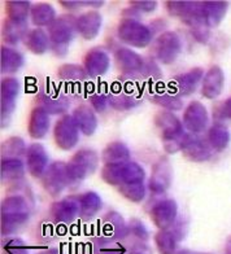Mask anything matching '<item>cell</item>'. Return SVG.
<instances>
[{
  "instance_id": "obj_48",
  "label": "cell",
  "mask_w": 231,
  "mask_h": 254,
  "mask_svg": "<svg viewBox=\"0 0 231 254\" xmlns=\"http://www.w3.org/2000/svg\"><path fill=\"white\" fill-rule=\"evenodd\" d=\"M130 254H152V251L151 248L148 247L146 243L137 241V243L133 244V247H131Z\"/></svg>"
},
{
  "instance_id": "obj_39",
  "label": "cell",
  "mask_w": 231,
  "mask_h": 254,
  "mask_svg": "<svg viewBox=\"0 0 231 254\" xmlns=\"http://www.w3.org/2000/svg\"><path fill=\"white\" fill-rule=\"evenodd\" d=\"M57 77L59 79L65 82L68 84H76L83 82L87 77V73L84 70V67L77 64H64L59 67L57 70Z\"/></svg>"
},
{
  "instance_id": "obj_28",
  "label": "cell",
  "mask_w": 231,
  "mask_h": 254,
  "mask_svg": "<svg viewBox=\"0 0 231 254\" xmlns=\"http://www.w3.org/2000/svg\"><path fill=\"white\" fill-rule=\"evenodd\" d=\"M101 161L104 165L130 162V149L122 141H113L104 148L103 153H101Z\"/></svg>"
},
{
  "instance_id": "obj_53",
  "label": "cell",
  "mask_w": 231,
  "mask_h": 254,
  "mask_svg": "<svg viewBox=\"0 0 231 254\" xmlns=\"http://www.w3.org/2000/svg\"><path fill=\"white\" fill-rule=\"evenodd\" d=\"M225 254H231V235L226 240V245H225Z\"/></svg>"
},
{
  "instance_id": "obj_18",
  "label": "cell",
  "mask_w": 231,
  "mask_h": 254,
  "mask_svg": "<svg viewBox=\"0 0 231 254\" xmlns=\"http://www.w3.org/2000/svg\"><path fill=\"white\" fill-rule=\"evenodd\" d=\"M26 167L31 177L42 178L48 169V154L46 148L40 143H33L27 147Z\"/></svg>"
},
{
  "instance_id": "obj_10",
  "label": "cell",
  "mask_w": 231,
  "mask_h": 254,
  "mask_svg": "<svg viewBox=\"0 0 231 254\" xmlns=\"http://www.w3.org/2000/svg\"><path fill=\"white\" fill-rule=\"evenodd\" d=\"M182 124L190 134L199 135L204 132L209 125V114L207 108L200 101H191L183 112Z\"/></svg>"
},
{
  "instance_id": "obj_24",
  "label": "cell",
  "mask_w": 231,
  "mask_h": 254,
  "mask_svg": "<svg viewBox=\"0 0 231 254\" xmlns=\"http://www.w3.org/2000/svg\"><path fill=\"white\" fill-rule=\"evenodd\" d=\"M37 103V107L44 109L48 114H63L71 107L69 97L59 92H52V91L38 95Z\"/></svg>"
},
{
  "instance_id": "obj_16",
  "label": "cell",
  "mask_w": 231,
  "mask_h": 254,
  "mask_svg": "<svg viewBox=\"0 0 231 254\" xmlns=\"http://www.w3.org/2000/svg\"><path fill=\"white\" fill-rule=\"evenodd\" d=\"M50 214L57 223L69 224L74 222L76 218L80 215L78 196H69V197L54 202L51 206Z\"/></svg>"
},
{
  "instance_id": "obj_34",
  "label": "cell",
  "mask_w": 231,
  "mask_h": 254,
  "mask_svg": "<svg viewBox=\"0 0 231 254\" xmlns=\"http://www.w3.org/2000/svg\"><path fill=\"white\" fill-rule=\"evenodd\" d=\"M30 18L34 26L44 27L50 26L56 20V10L48 3H38L31 7Z\"/></svg>"
},
{
  "instance_id": "obj_6",
  "label": "cell",
  "mask_w": 231,
  "mask_h": 254,
  "mask_svg": "<svg viewBox=\"0 0 231 254\" xmlns=\"http://www.w3.org/2000/svg\"><path fill=\"white\" fill-rule=\"evenodd\" d=\"M117 37L130 47L146 48L154 40V31L138 20H122L117 27Z\"/></svg>"
},
{
  "instance_id": "obj_50",
  "label": "cell",
  "mask_w": 231,
  "mask_h": 254,
  "mask_svg": "<svg viewBox=\"0 0 231 254\" xmlns=\"http://www.w3.org/2000/svg\"><path fill=\"white\" fill-rule=\"evenodd\" d=\"M60 4L67 9H78V8L84 7V4L82 0H68V1H60Z\"/></svg>"
},
{
  "instance_id": "obj_40",
  "label": "cell",
  "mask_w": 231,
  "mask_h": 254,
  "mask_svg": "<svg viewBox=\"0 0 231 254\" xmlns=\"http://www.w3.org/2000/svg\"><path fill=\"white\" fill-rule=\"evenodd\" d=\"M26 144L24 139L18 136L8 137L1 144V158H20L26 156Z\"/></svg>"
},
{
  "instance_id": "obj_51",
  "label": "cell",
  "mask_w": 231,
  "mask_h": 254,
  "mask_svg": "<svg viewBox=\"0 0 231 254\" xmlns=\"http://www.w3.org/2000/svg\"><path fill=\"white\" fill-rule=\"evenodd\" d=\"M84 7H92V8H100L104 4L103 0H83Z\"/></svg>"
},
{
  "instance_id": "obj_23",
  "label": "cell",
  "mask_w": 231,
  "mask_h": 254,
  "mask_svg": "<svg viewBox=\"0 0 231 254\" xmlns=\"http://www.w3.org/2000/svg\"><path fill=\"white\" fill-rule=\"evenodd\" d=\"M182 152H183L184 157L191 161V162H205V161L211 160L213 153H215L208 139L196 136L194 134H192L191 139H190L188 144Z\"/></svg>"
},
{
  "instance_id": "obj_49",
  "label": "cell",
  "mask_w": 231,
  "mask_h": 254,
  "mask_svg": "<svg viewBox=\"0 0 231 254\" xmlns=\"http://www.w3.org/2000/svg\"><path fill=\"white\" fill-rule=\"evenodd\" d=\"M101 254H126V249L122 245H111L104 248Z\"/></svg>"
},
{
  "instance_id": "obj_14",
  "label": "cell",
  "mask_w": 231,
  "mask_h": 254,
  "mask_svg": "<svg viewBox=\"0 0 231 254\" xmlns=\"http://www.w3.org/2000/svg\"><path fill=\"white\" fill-rule=\"evenodd\" d=\"M20 92V83L16 78H5L1 80V127L9 124L16 109V100Z\"/></svg>"
},
{
  "instance_id": "obj_27",
  "label": "cell",
  "mask_w": 231,
  "mask_h": 254,
  "mask_svg": "<svg viewBox=\"0 0 231 254\" xmlns=\"http://www.w3.org/2000/svg\"><path fill=\"white\" fill-rule=\"evenodd\" d=\"M73 118L77 124L78 128L82 134L86 136H91L95 134V131L97 128V117L95 112L91 109L88 105H79L74 109L73 112Z\"/></svg>"
},
{
  "instance_id": "obj_45",
  "label": "cell",
  "mask_w": 231,
  "mask_h": 254,
  "mask_svg": "<svg viewBox=\"0 0 231 254\" xmlns=\"http://www.w3.org/2000/svg\"><path fill=\"white\" fill-rule=\"evenodd\" d=\"M90 101L95 111L104 112L108 107H109V94L105 92V91L95 92L94 95H91Z\"/></svg>"
},
{
  "instance_id": "obj_36",
  "label": "cell",
  "mask_w": 231,
  "mask_h": 254,
  "mask_svg": "<svg viewBox=\"0 0 231 254\" xmlns=\"http://www.w3.org/2000/svg\"><path fill=\"white\" fill-rule=\"evenodd\" d=\"M78 202H79L80 217L83 219H91L101 209V198L95 192H84V193L79 194Z\"/></svg>"
},
{
  "instance_id": "obj_54",
  "label": "cell",
  "mask_w": 231,
  "mask_h": 254,
  "mask_svg": "<svg viewBox=\"0 0 231 254\" xmlns=\"http://www.w3.org/2000/svg\"><path fill=\"white\" fill-rule=\"evenodd\" d=\"M177 254H198V253H194V252L187 251V249H182V251H178Z\"/></svg>"
},
{
  "instance_id": "obj_35",
  "label": "cell",
  "mask_w": 231,
  "mask_h": 254,
  "mask_svg": "<svg viewBox=\"0 0 231 254\" xmlns=\"http://www.w3.org/2000/svg\"><path fill=\"white\" fill-rule=\"evenodd\" d=\"M30 1L25 0H10L5 3V13L8 20L17 24H27V16L31 12Z\"/></svg>"
},
{
  "instance_id": "obj_13",
  "label": "cell",
  "mask_w": 231,
  "mask_h": 254,
  "mask_svg": "<svg viewBox=\"0 0 231 254\" xmlns=\"http://www.w3.org/2000/svg\"><path fill=\"white\" fill-rule=\"evenodd\" d=\"M150 217L158 230H169L177 223L178 205L174 200H161L152 206Z\"/></svg>"
},
{
  "instance_id": "obj_2",
  "label": "cell",
  "mask_w": 231,
  "mask_h": 254,
  "mask_svg": "<svg viewBox=\"0 0 231 254\" xmlns=\"http://www.w3.org/2000/svg\"><path fill=\"white\" fill-rule=\"evenodd\" d=\"M30 218L27 198L21 194L8 196L1 202V235L9 236L20 230Z\"/></svg>"
},
{
  "instance_id": "obj_32",
  "label": "cell",
  "mask_w": 231,
  "mask_h": 254,
  "mask_svg": "<svg viewBox=\"0 0 231 254\" xmlns=\"http://www.w3.org/2000/svg\"><path fill=\"white\" fill-rule=\"evenodd\" d=\"M181 240V236L173 227L169 230H158L154 235V244L160 254H177V245Z\"/></svg>"
},
{
  "instance_id": "obj_43",
  "label": "cell",
  "mask_w": 231,
  "mask_h": 254,
  "mask_svg": "<svg viewBox=\"0 0 231 254\" xmlns=\"http://www.w3.org/2000/svg\"><path fill=\"white\" fill-rule=\"evenodd\" d=\"M128 226L129 235H133L138 241L147 243L148 239H150V234H148V230L146 228V226L139 219H131Z\"/></svg>"
},
{
  "instance_id": "obj_21",
  "label": "cell",
  "mask_w": 231,
  "mask_h": 254,
  "mask_svg": "<svg viewBox=\"0 0 231 254\" xmlns=\"http://www.w3.org/2000/svg\"><path fill=\"white\" fill-rule=\"evenodd\" d=\"M101 14L96 10H88L86 13H82L76 20V29L80 37L86 40H94L100 33Z\"/></svg>"
},
{
  "instance_id": "obj_12",
  "label": "cell",
  "mask_w": 231,
  "mask_h": 254,
  "mask_svg": "<svg viewBox=\"0 0 231 254\" xmlns=\"http://www.w3.org/2000/svg\"><path fill=\"white\" fill-rule=\"evenodd\" d=\"M108 94H109V107L116 111H130L142 103L139 91L135 90L129 83L120 87H117V84H113L111 91H108Z\"/></svg>"
},
{
  "instance_id": "obj_9",
  "label": "cell",
  "mask_w": 231,
  "mask_h": 254,
  "mask_svg": "<svg viewBox=\"0 0 231 254\" xmlns=\"http://www.w3.org/2000/svg\"><path fill=\"white\" fill-rule=\"evenodd\" d=\"M42 179V186L52 197H57L63 193V190L69 187V181H68L67 174V164L56 161L48 166L46 173L43 174Z\"/></svg>"
},
{
  "instance_id": "obj_31",
  "label": "cell",
  "mask_w": 231,
  "mask_h": 254,
  "mask_svg": "<svg viewBox=\"0 0 231 254\" xmlns=\"http://www.w3.org/2000/svg\"><path fill=\"white\" fill-rule=\"evenodd\" d=\"M24 55L13 48L3 46L0 51V70L3 74H13L24 66Z\"/></svg>"
},
{
  "instance_id": "obj_1",
  "label": "cell",
  "mask_w": 231,
  "mask_h": 254,
  "mask_svg": "<svg viewBox=\"0 0 231 254\" xmlns=\"http://www.w3.org/2000/svg\"><path fill=\"white\" fill-rule=\"evenodd\" d=\"M154 125L161 131V140L166 153L182 152L191 139L192 134L183 130V124L171 112H158L154 116Z\"/></svg>"
},
{
  "instance_id": "obj_5",
  "label": "cell",
  "mask_w": 231,
  "mask_h": 254,
  "mask_svg": "<svg viewBox=\"0 0 231 254\" xmlns=\"http://www.w3.org/2000/svg\"><path fill=\"white\" fill-rule=\"evenodd\" d=\"M101 178L109 186L120 187L124 184L144 182L146 171L137 162H125V164L104 165L101 169Z\"/></svg>"
},
{
  "instance_id": "obj_47",
  "label": "cell",
  "mask_w": 231,
  "mask_h": 254,
  "mask_svg": "<svg viewBox=\"0 0 231 254\" xmlns=\"http://www.w3.org/2000/svg\"><path fill=\"white\" fill-rule=\"evenodd\" d=\"M216 117L218 120H230L231 121V96L228 100L222 103L220 107L216 109Z\"/></svg>"
},
{
  "instance_id": "obj_46",
  "label": "cell",
  "mask_w": 231,
  "mask_h": 254,
  "mask_svg": "<svg viewBox=\"0 0 231 254\" xmlns=\"http://www.w3.org/2000/svg\"><path fill=\"white\" fill-rule=\"evenodd\" d=\"M129 5L134 8L139 13H152L157 8V1H154V0H131Z\"/></svg>"
},
{
  "instance_id": "obj_38",
  "label": "cell",
  "mask_w": 231,
  "mask_h": 254,
  "mask_svg": "<svg viewBox=\"0 0 231 254\" xmlns=\"http://www.w3.org/2000/svg\"><path fill=\"white\" fill-rule=\"evenodd\" d=\"M29 33L27 30V24H17L10 20H5L3 24V39L5 43L10 46H16L24 40L26 34Z\"/></svg>"
},
{
  "instance_id": "obj_33",
  "label": "cell",
  "mask_w": 231,
  "mask_h": 254,
  "mask_svg": "<svg viewBox=\"0 0 231 254\" xmlns=\"http://www.w3.org/2000/svg\"><path fill=\"white\" fill-rule=\"evenodd\" d=\"M207 139L211 144V147L213 148V151L222 152L229 147L231 141L230 130L225 125L217 122L208 128Z\"/></svg>"
},
{
  "instance_id": "obj_20",
  "label": "cell",
  "mask_w": 231,
  "mask_h": 254,
  "mask_svg": "<svg viewBox=\"0 0 231 254\" xmlns=\"http://www.w3.org/2000/svg\"><path fill=\"white\" fill-rule=\"evenodd\" d=\"M225 86V73L218 65H213L208 69L201 82V95L205 99L215 100L221 95Z\"/></svg>"
},
{
  "instance_id": "obj_30",
  "label": "cell",
  "mask_w": 231,
  "mask_h": 254,
  "mask_svg": "<svg viewBox=\"0 0 231 254\" xmlns=\"http://www.w3.org/2000/svg\"><path fill=\"white\" fill-rule=\"evenodd\" d=\"M24 44L25 47L34 55H43L47 52L48 48H51L50 37L40 27H35L33 30H29L24 39Z\"/></svg>"
},
{
  "instance_id": "obj_52",
  "label": "cell",
  "mask_w": 231,
  "mask_h": 254,
  "mask_svg": "<svg viewBox=\"0 0 231 254\" xmlns=\"http://www.w3.org/2000/svg\"><path fill=\"white\" fill-rule=\"evenodd\" d=\"M39 254H63V253H61L57 248H50V249H46V251H43Z\"/></svg>"
},
{
  "instance_id": "obj_11",
  "label": "cell",
  "mask_w": 231,
  "mask_h": 254,
  "mask_svg": "<svg viewBox=\"0 0 231 254\" xmlns=\"http://www.w3.org/2000/svg\"><path fill=\"white\" fill-rule=\"evenodd\" d=\"M173 167L167 157H161L152 166V173L148 181V190L154 194H164L171 186Z\"/></svg>"
},
{
  "instance_id": "obj_25",
  "label": "cell",
  "mask_w": 231,
  "mask_h": 254,
  "mask_svg": "<svg viewBox=\"0 0 231 254\" xmlns=\"http://www.w3.org/2000/svg\"><path fill=\"white\" fill-rule=\"evenodd\" d=\"M104 235L107 236V241L122 240L129 235V226L125 223L124 218L116 211L108 213L103 222Z\"/></svg>"
},
{
  "instance_id": "obj_41",
  "label": "cell",
  "mask_w": 231,
  "mask_h": 254,
  "mask_svg": "<svg viewBox=\"0 0 231 254\" xmlns=\"http://www.w3.org/2000/svg\"><path fill=\"white\" fill-rule=\"evenodd\" d=\"M167 13L170 14L171 17H177L179 20L184 21L187 20L188 17L191 16L194 12L196 1H190V0H171V1H166Z\"/></svg>"
},
{
  "instance_id": "obj_4",
  "label": "cell",
  "mask_w": 231,
  "mask_h": 254,
  "mask_svg": "<svg viewBox=\"0 0 231 254\" xmlns=\"http://www.w3.org/2000/svg\"><path fill=\"white\" fill-rule=\"evenodd\" d=\"M99 167V156L92 149H80L67 164V174L69 187L79 186L82 182L94 174Z\"/></svg>"
},
{
  "instance_id": "obj_19",
  "label": "cell",
  "mask_w": 231,
  "mask_h": 254,
  "mask_svg": "<svg viewBox=\"0 0 231 254\" xmlns=\"http://www.w3.org/2000/svg\"><path fill=\"white\" fill-rule=\"evenodd\" d=\"M109 66H111L109 55L101 48H92L84 55L83 67L88 77H101L109 70Z\"/></svg>"
},
{
  "instance_id": "obj_37",
  "label": "cell",
  "mask_w": 231,
  "mask_h": 254,
  "mask_svg": "<svg viewBox=\"0 0 231 254\" xmlns=\"http://www.w3.org/2000/svg\"><path fill=\"white\" fill-rule=\"evenodd\" d=\"M152 103L161 108H165L167 111L177 112L183 108V101L181 100V96H178L175 92H166V91H154L150 96Z\"/></svg>"
},
{
  "instance_id": "obj_29",
  "label": "cell",
  "mask_w": 231,
  "mask_h": 254,
  "mask_svg": "<svg viewBox=\"0 0 231 254\" xmlns=\"http://www.w3.org/2000/svg\"><path fill=\"white\" fill-rule=\"evenodd\" d=\"M0 177L3 183H16L24 179L25 165L21 158H1Z\"/></svg>"
},
{
  "instance_id": "obj_42",
  "label": "cell",
  "mask_w": 231,
  "mask_h": 254,
  "mask_svg": "<svg viewBox=\"0 0 231 254\" xmlns=\"http://www.w3.org/2000/svg\"><path fill=\"white\" fill-rule=\"evenodd\" d=\"M120 192L125 198H128L131 202H142L146 197V186L144 182H134V183H128L118 187Z\"/></svg>"
},
{
  "instance_id": "obj_22",
  "label": "cell",
  "mask_w": 231,
  "mask_h": 254,
  "mask_svg": "<svg viewBox=\"0 0 231 254\" xmlns=\"http://www.w3.org/2000/svg\"><path fill=\"white\" fill-rule=\"evenodd\" d=\"M229 9L228 1L222 0H208L201 1V16L205 26L211 30L221 24Z\"/></svg>"
},
{
  "instance_id": "obj_44",
  "label": "cell",
  "mask_w": 231,
  "mask_h": 254,
  "mask_svg": "<svg viewBox=\"0 0 231 254\" xmlns=\"http://www.w3.org/2000/svg\"><path fill=\"white\" fill-rule=\"evenodd\" d=\"M4 252L7 254H27L29 253V247L24 240L21 239H10L4 244Z\"/></svg>"
},
{
  "instance_id": "obj_17",
  "label": "cell",
  "mask_w": 231,
  "mask_h": 254,
  "mask_svg": "<svg viewBox=\"0 0 231 254\" xmlns=\"http://www.w3.org/2000/svg\"><path fill=\"white\" fill-rule=\"evenodd\" d=\"M204 70L201 67H194L186 73L178 74L173 78V87L178 96H190L198 90L200 82L204 78Z\"/></svg>"
},
{
  "instance_id": "obj_7",
  "label": "cell",
  "mask_w": 231,
  "mask_h": 254,
  "mask_svg": "<svg viewBox=\"0 0 231 254\" xmlns=\"http://www.w3.org/2000/svg\"><path fill=\"white\" fill-rule=\"evenodd\" d=\"M154 52L158 63L170 65L182 52L181 38L175 31H164L154 40Z\"/></svg>"
},
{
  "instance_id": "obj_26",
  "label": "cell",
  "mask_w": 231,
  "mask_h": 254,
  "mask_svg": "<svg viewBox=\"0 0 231 254\" xmlns=\"http://www.w3.org/2000/svg\"><path fill=\"white\" fill-rule=\"evenodd\" d=\"M50 114L42 108L35 107L31 111L30 118H29V126H27L29 135L35 140L43 139L50 130Z\"/></svg>"
},
{
  "instance_id": "obj_3",
  "label": "cell",
  "mask_w": 231,
  "mask_h": 254,
  "mask_svg": "<svg viewBox=\"0 0 231 254\" xmlns=\"http://www.w3.org/2000/svg\"><path fill=\"white\" fill-rule=\"evenodd\" d=\"M76 20L77 17L64 14V16L57 17L48 26L47 34L51 40V50L54 51L56 56L64 57L68 54V47L77 33Z\"/></svg>"
},
{
  "instance_id": "obj_15",
  "label": "cell",
  "mask_w": 231,
  "mask_h": 254,
  "mask_svg": "<svg viewBox=\"0 0 231 254\" xmlns=\"http://www.w3.org/2000/svg\"><path fill=\"white\" fill-rule=\"evenodd\" d=\"M114 60L120 71L126 77H134L143 71L144 61L141 55H138L130 48L120 47L114 52Z\"/></svg>"
},
{
  "instance_id": "obj_8",
  "label": "cell",
  "mask_w": 231,
  "mask_h": 254,
  "mask_svg": "<svg viewBox=\"0 0 231 254\" xmlns=\"http://www.w3.org/2000/svg\"><path fill=\"white\" fill-rule=\"evenodd\" d=\"M55 143L63 151H71L79 140V128H78L73 116L64 114L60 120H57L54 127Z\"/></svg>"
}]
</instances>
